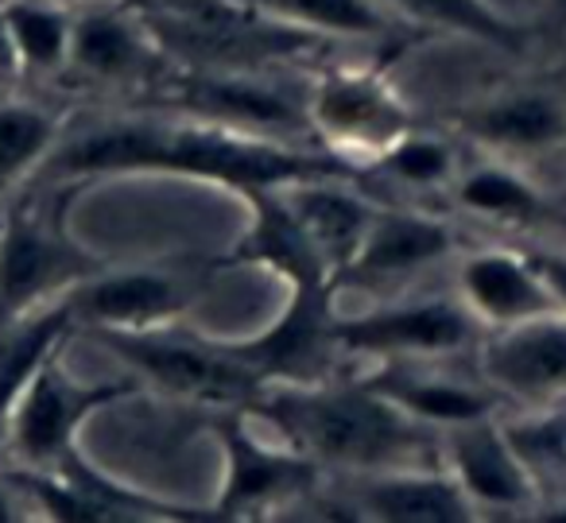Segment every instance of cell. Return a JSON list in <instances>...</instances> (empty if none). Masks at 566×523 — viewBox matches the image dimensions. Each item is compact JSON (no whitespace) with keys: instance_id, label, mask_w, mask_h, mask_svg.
Returning a JSON list of instances; mask_svg holds the SVG:
<instances>
[{"instance_id":"obj_1","label":"cell","mask_w":566,"mask_h":523,"mask_svg":"<svg viewBox=\"0 0 566 523\" xmlns=\"http://www.w3.org/2000/svg\"><path fill=\"white\" fill-rule=\"evenodd\" d=\"M349 159L300 151L249 128L218 125V121H151V125H109L82 140L66 144L55 156L59 175H187V179L221 182L237 190H272L311 179H342Z\"/></svg>"},{"instance_id":"obj_2","label":"cell","mask_w":566,"mask_h":523,"mask_svg":"<svg viewBox=\"0 0 566 523\" xmlns=\"http://www.w3.org/2000/svg\"><path fill=\"white\" fill-rule=\"evenodd\" d=\"M252 411L275 422L283 438L307 458L338 466L346 473L442 466V430L419 422L385 396L373 380L361 384H307L280 380L252 399Z\"/></svg>"},{"instance_id":"obj_3","label":"cell","mask_w":566,"mask_h":523,"mask_svg":"<svg viewBox=\"0 0 566 523\" xmlns=\"http://www.w3.org/2000/svg\"><path fill=\"white\" fill-rule=\"evenodd\" d=\"M105 345L128 360V368L151 380L156 388L182 399H202V404H252L268 380L249 368L241 357L221 342H187V337L167 334V326L151 330H97Z\"/></svg>"},{"instance_id":"obj_4","label":"cell","mask_w":566,"mask_h":523,"mask_svg":"<svg viewBox=\"0 0 566 523\" xmlns=\"http://www.w3.org/2000/svg\"><path fill=\"white\" fill-rule=\"evenodd\" d=\"M125 384H82L59 365L55 349H48L35 368L24 376L9 407V430L4 442L12 446L28 469H55L71 458L74 435L82 419L97 407L125 396Z\"/></svg>"},{"instance_id":"obj_5","label":"cell","mask_w":566,"mask_h":523,"mask_svg":"<svg viewBox=\"0 0 566 523\" xmlns=\"http://www.w3.org/2000/svg\"><path fill=\"white\" fill-rule=\"evenodd\" d=\"M307 125L334 156L349 164H377L403 133H411V113L380 74L342 66L315 82Z\"/></svg>"},{"instance_id":"obj_6","label":"cell","mask_w":566,"mask_h":523,"mask_svg":"<svg viewBox=\"0 0 566 523\" xmlns=\"http://www.w3.org/2000/svg\"><path fill=\"white\" fill-rule=\"evenodd\" d=\"M485 326L470 314L462 299H411L388 303L369 314L331 322V342L342 353L380 360H427L447 357L481 342Z\"/></svg>"},{"instance_id":"obj_7","label":"cell","mask_w":566,"mask_h":523,"mask_svg":"<svg viewBox=\"0 0 566 523\" xmlns=\"http://www.w3.org/2000/svg\"><path fill=\"white\" fill-rule=\"evenodd\" d=\"M481 380L520 407L566 404V311L485 330L478 342Z\"/></svg>"},{"instance_id":"obj_8","label":"cell","mask_w":566,"mask_h":523,"mask_svg":"<svg viewBox=\"0 0 566 523\" xmlns=\"http://www.w3.org/2000/svg\"><path fill=\"white\" fill-rule=\"evenodd\" d=\"M442 466L454 473L478 512H524L539 500V477L493 415L442 430Z\"/></svg>"},{"instance_id":"obj_9","label":"cell","mask_w":566,"mask_h":523,"mask_svg":"<svg viewBox=\"0 0 566 523\" xmlns=\"http://www.w3.org/2000/svg\"><path fill=\"white\" fill-rule=\"evenodd\" d=\"M226 489H221L218 520H237V515L280 508L287 500L303 496L315 481V458L292 446H268L264 438L249 435L244 427H226Z\"/></svg>"},{"instance_id":"obj_10","label":"cell","mask_w":566,"mask_h":523,"mask_svg":"<svg viewBox=\"0 0 566 523\" xmlns=\"http://www.w3.org/2000/svg\"><path fill=\"white\" fill-rule=\"evenodd\" d=\"M458 299L485 330L516 326L535 314L563 311L535 268L532 252L512 249H478L458 264Z\"/></svg>"},{"instance_id":"obj_11","label":"cell","mask_w":566,"mask_h":523,"mask_svg":"<svg viewBox=\"0 0 566 523\" xmlns=\"http://www.w3.org/2000/svg\"><path fill=\"white\" fill-rule=\"evenodd\" d=\"M331 280H303L292 283L287 311L280 314L272 330H264L252 342L226 345L233 357L256 368L268 384L272 380H307V368L323 360L331 342Z\"/></svg>"},{"instance_id":"obj_12","label":"cell","mask_w":566,"mask_h":523,"mask_svg":"<svg viewBox=\"0 0 566 523\" xmlns=\"http://www.w3.org/2000/svg\"><path fill=\"white\" fill-rule=\"evenodd\" d=\"M195 287L164 268H133L90 280L66 303L71 318H86L94 330H151L179 318Z\"/></svg>"},{"instance_id":"obj_13","label":"cell","mask_w":566,"mask_h":523,"mask_svg":"<svg viewBox=\"0 0 566 523\" xmlns=\"http://www.w3.org/2000/svg\"><path fill=\"white\" fill-rule=\"evenodd\" d=\"M354 508L361 520L385 523H465L478 520V508L465 496L447 466L380 469L357 473Z\"/></svg>"},{"instance_id":"obj_14","label":"cell","mask_w":566,"mask_h":523,"mask_svg":"<svg viewBox=\"0 0 566 523\" xmlns=\"http://www.w3.org/2000/svg\"><path fill=\"white\" fill-rule=\"evenodd\" d=\"M458 128L496 156H547L566 144V102L551 90H512L462 109Z\"/></svg>"},{"instance_id":"obj_15","label":"cell","mask_w":566,"mask_h":523,"mask_svg":"<svg viewBox=\"0 0 566 523\" xmlns=\"http://www.w3.org/2000/svg\"><path fill=\"white\" fill-rule=\"evenodd\" d=\"M454 249V229L431 213L416 210H377L357 257L346 272L361 280H400L439 264Z\"/></svg>"},{"instance_id":"obj_16","label":"cell","mask_w":566,"mask_h":523,"mask_svg":"<svg viewBox=\"0 0 566 523\" xmlns=\"http://www.w3.org/2000/svg\"><path fill=\"white\" fill-rule=\"evenodd\" d=\"M280 190L287 198V206H292L295 221L303 226V233L311 237V244L334 268V275L346 272L349 260L361 249L377 210L365 198H357L354 190L338 187L334 179L292 182V187H280Z\"/></svg>"},{"instance_id":"obj_17","label":"cell","mask_w":566,"mask_h":523,"mask_svg":"<svg viewBox=\"0 0 566 523\" xmlns=\"http://www.w3.org/2000/svg\"><path fill=\"white\" fill-rule=\"evenodd\" d=\"M380 391H385L392 404H400L408 415H416L419 422L434 430H447L454 422L481 419V415H493L496 391L481 384L454 380L447 373H427L416 368V360H392L385 373L373 376Z\"/></svg>"},{"instance_id":"obj_18","label":"cell","mask_w":566,"mask_h":523,"mask_svg":"<svg viewBox=\"0 0 566 523\" xmlns=\"http://www.w3.org/2000/svg\"><path fill=\"white\" fill-rule=\"evenodd\" d=\"M179 102L218 125L249 128V133H295L307 121L292 102L256 79H229V74H202L179 86Z\"/></svg>"},{"instance_id":"obj_19","label":"cell","mask_w":566,"mask_h":523,"mask_svg":"<svg viewBox=\"0 0 566 523\" xmlns=\"http://www.w3.org/2000/svg\"><path fill=\"white\" fill-rule=\"evenodd\" d=\"M151 63L148 35L136 28L133 17L109 9H90L74 20L71 63L74 71L102 82H128L144 74Z\"/></svg>"},{"instance_id":"obj_20","label":"cell","mask_w":566,"mask_h":523,"mask_svg":"<svg viewBox=\"0 0 566 523\" xmlns=\"http://www.w3.org/2000/svg\"><path fill=\"white\" fill-rule=\"evenodd\" d=\"M66 252L40 221L9 218L0 226V306L24 311L63 275Z\"/></svg>"},{"instance_id":"obj_21","label":"cell","mask_w":566,"mask_h":523,"mask_svg":"<svg viewBox=\"0 0 566 523\" xmlns=\"http://www.w3.org/2000/svg\"><path fill=\"white\" fill-rule=\"evenodd\" d=\"M244 4L311 35L377 40L396 28V12L385 0H244Z\"/></svg>"},{"instance_id":"obj_22","label":"cell","mask_w":566,"mask_h":523,"mask_svg":"<svg viewBox=\"0 0 566 523\" xmlns=\"http://www.w3.org/2000/svg\"><path fill=\"white\" fill-rule=\"evenodd\" d=\"M4 17L24 71L48 74L71 63L74 17L63 0H4Z\"/></svg>"},{"instance_id":"obj_23","label":"cell","mask_w":566,"mask_h":523,"mask_svg":"<svg viewBox=\"0 0 566 523\" xmlns=\"http://www.w3.org/2000/svg\"><path fill=\"white\" fill-rule=\"evenodd\" d=\"M458 202L470 213L489 221H509V226H524L543 213V195L516 171V167L501 164H481L458 175Z\"/></svg>"},{"instance_id":"obj_24","label":"cell","mask_w":566,"mask_h":523,"mask_svg":"<svg viewBox=\"0 0 566 523\" xmlns=\"http://www.w3.org/2000/svg\"><path fill=\"white\" fill-rule=\"evenodd\" d=\"M59 140V117L32 102H0V190L24 179L51 156Z\"/></svg>"},{"instance_id":"obj_25","label":"cell","mask_w":566,"mask_h":523,"mask_svg":"<svg viewBox=\"0 0 566 523\" xmlns=\"http://www.w3.org/2000/svg\"><path fill=\"white\" fill-rule=\"evenodd\" d=\"M385 4L396 17L447 28V32H462L481 43H496V48H512L516 43V28L489 0H385Z\"/></svg>"},{"instance_id":"obj_26","label":"cell","mask_w":566,"mask_h":523,"mask_svg":"<svg viewBox=\"0 0 566 523\" xmlns=\"http://www.w3.org/2000/svg\"><path fill=\"white\" fill-rule=\"evenodd\" d=\"M377 167H385L396 182L416 190H439L447 182H458V156L447 140L439 136H423V133H403L385 156L377 159Z\"/></svg>"},{"instance_id":"obj_27","label":"cell","mask_w":566,"mask_h":523,"mask_svg":"<svg viewBox=\"0 0 566 523\" xmlns=\"http://www.w3.org/2000/svg\"><path fill=\"white\" fill-rule=\"evenodd\" d=\"M71 322H74L71 311L59 306V311L43 314L40 322H32V330H28V334L20 337L9 353H4V360H0V438H4V430H9V407H12L17 388L35 368V360H40L48 349H55V342L63 337V330L71 326Z\"/></svg>"},{"instance_id":"obj_28","label":"cell","mask_w":566,"mask_h":523,"mask_svg":"<svg viewBox=\"0 0 566 523\" xmlns=\"http://www.w3.org/2000/svg\"><path fill=\"white\" fill-rule=\"evenodd\" d=\"M532 260L543 272V280L551 283L558 306L566 311V249H532Z\"/></svg>"},{"instance_id":"obj_29","label":"cell","mask_w":566,"mask_h":523,"mask_svg":"<svg viewBox=\"0 0 566 523\" xmlns=\"http://www.w3.org/2000/svg\"><path fill=\"white\" fill-rule=\"evenodd\" d=\"M20 55H17V43H12V28H9V17H4V4H0V79H12L20 74Z\"/></svg>"},{"instance_id":"obj_30","label":"cell","mask_w":566,"mask_h":523,"mask_svg":"<svg viewBox=\"0 0 566 523\" xmlns=\"http://www.w3.org/2000/svg\"><path fill=\"white\" fill-rule=\"evenodd\" d=\"M9 520H20V504H17V496H12L9 484L0 481V523H9Z\"/></svg>"},{"instance_id":"obj_31","label":"cell","mask_w":566,"mask_h":523,"mask_svg":"<svg viewBox=\"0 0 566 523\" xmlns=\"http://www.w3.org/2000/svg\"><path fill=\"white\" fill-rule=\"evenodd\" d=\"M539 520H547V523H566V496H563V500H555V504L543 508Z\"/></svg>"},{"instance_id":"obj_32","label":"cell","mask_w":566,"mask_h":523,"mask_svg":"<svg viewBox=\"0 0 566 523\" xmlns=\"http://www.w3.org/2000/svg\"><path fill=\"white\" fill-rule=\"evenodd\" d=\"M563 4H566V0H563Z\"/></svg>"},{"instance_id":"obj_33","label":"cell","mask_w":566,"mask_h":523,"mask_svg":"<svg viewBox=\"0 0 566 523\" xmlns=\"http://www.w3.org/2000/svg\"><path fill=\"white\" fill-rule=\"evenodd\" d=\"M63 4H66V0H63Z\"/></svg>"}]
</instances>
